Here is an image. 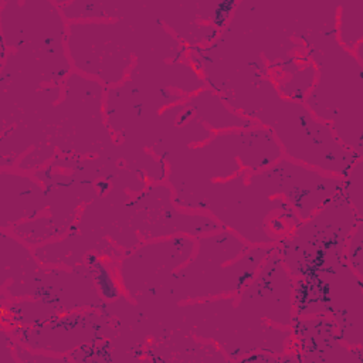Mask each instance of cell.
<instances>
[{"label": "cell", "mask_w": 363, "mask_h": 363, "mask_svg": "<svg viewBox=\"0 0 363 363\" xmlns=\"http://www.w3.org/2000/svg\"><path fill=\"white\" fill-rule=\"evenodd\" d=\"M271 245H250L221 227L197 237L193 257L177 269L163 291L184 302L237 296L274 252Z\"/></svg>", "instance_id": "1"}, {"label": "cell", "mask_w": 363, "mask_h": 363, "mask_svg": "<svg viewBox=\"0 0 363 363\" xmlns=\"http://www.w3.org/2000/svg\"><path fill=\"white\" fill-rule=\"evenodd\" d=\"M363 217L357 216L339 190L309 218L275 245V252L294 278L318 272L323 267L345 259V245Z\"/></svg>", "instance_id": "2"}, {"label": "cell", "mask_w": 363, "mask_h": 363, "mask_svg": "<svg viewBox=\"0 0 363 363\" xmlns=\"http://www.w3.org/2000/svg\"><path fill=\"white\" fill-rule=\"evenodd\" d=\"M363 277L345 259L315 274L295 278V316L328 315L337 326L340 340L349 347H363Z\"/></svg>", "instance_id": "3"}, {"label": "cell", "mask_w": 363, "mask_h": 363, "mask_svg": "<svg viewBox=\"0 0 363 363\" xmlns=\"http://www.w3.org/2000/svg\"><path fill=\"white\" fill-rule=\"evenodd\" d=\"M196 245L197 238L187 234L145 240L116 265L122 294L136 299L163 291L172 275L193 257Z\"/></svg>", "instance_id": "4"}, {"label": "cell", "mask_w": 363, "mask_h": 363, "mask_svg": "<svg viewBox=\"0 0 363 363\" xmlns=\"http://www.w3.org/2000/svg\"><path fill=\"white\" fill-rule=\"evenodd\" d=\"M105 323L102 316L91 309L55 315L44 322L10 328L16 342L37 353L68 354L79 347L104 340Z\"/></svg>", "instance_id": "5"}, {"label": "cell", "mask_w": 363, "mask_h": 363, "mask_svg": "<svg viewBox=\"0 0 363 363\" xmlns=\"http://www.w3.org/2000/svg\"><path fill=\"white\" fill-rule=\"evenodd\" d=\"M295 278L279 255L274 252L265 259L252 281L237 295V309L245 318L277 326L289 328L294 313Z\"/></svg>", "instance_id": "6"}, {"label": "cell", "mask_w": 363, "mask_h": 363, "mask_svg": "<svg viewBox=\"0 0 363 363\" xmlns=\"http://www.w3.org/2000/svg\"><path fill=\"white\" fill-rule=\"evenodd\" d=\"M291 342L288 354L295 362H353L363 363V347L346 346L339 335L337 326L328 315L294 316L291 326Z\"/></svg>", "instance_id": "7"}, {"label": "cell", "mask_w": 363, "mask_h": 363, "mask_svg": "<svg viewBox=\"0 0 363 363\" xmlns=\"http://www.w3.org/2000/svg\"><path fill=\"white\" fill-rule=\"evenodd\" d=\"M336 40L346 52L352 54L363 44V3H340L336 11Z\"/></svg>", "instance_id": "8"}, {"label": "cell", "mask_w": 363, "mask_h": 363, "mask_svg": "<svg viewBox=\"0 0 363 363\" xmlns=\"http://www.w3.org/2000/svg\"><path fill=\"white\" fill-rule=\"evenodd\" d=\"M88 264L101 296L108 301L118 299L119 295H122V288L119 285L116 272H113L112 268H109V265L96 255H89Z\"/></svg>", "instance_id": "9"}, {"label": "cell", "mask_w": 363, "mask_h": 363, "mask_svg": "<svg viewBox=\"0 0 363 363\" xmlns=\"http://www.w3.org/2000/svg\"><path fill=\"white\" fill-rule=\"evenodd\" d=\"M363 157L357 159L356 163L350 167L347 174L342 179L340 191L350 203L357 216L363 217V173H362Z\"/></svg>", "instance_id": "10"}, {"label": "cell", "mask_w": 363, "mask_h": 363, "mask_svg": "<svg viewBox=\"0 0 363 363\" xmlns=\"http://www.w3.org/2000/svg\"><path fill=\"white\" fill-rule=\"evenodd\" d=\"M363 221H359L354 230L350 233L346 245L343 258L347 267L357 274L359 277H363Z\"/></svg>", "instance_id": "11"}]
</instances>
